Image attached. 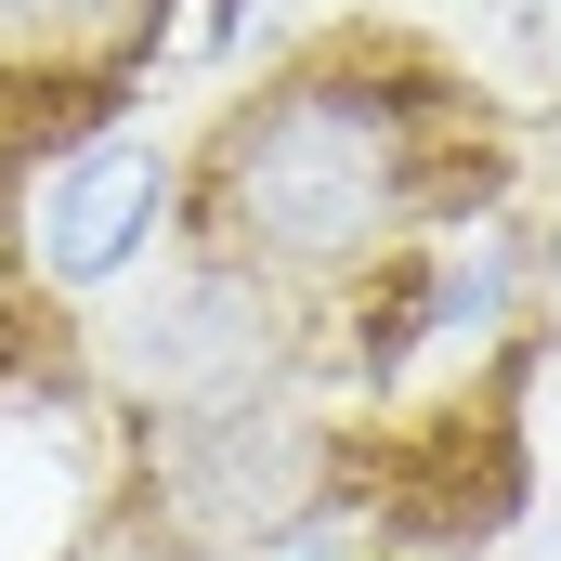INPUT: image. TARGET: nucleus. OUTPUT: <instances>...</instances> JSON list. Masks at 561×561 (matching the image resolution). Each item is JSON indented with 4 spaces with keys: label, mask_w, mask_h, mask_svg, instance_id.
I'll return each instance as SVG.
<instances>
[{
    "label": "nucleus",
    "mask_w": 561,
    "mask_h": 561,
    "mask_svg": "<svg viewBox=\"0 0 561 561\" xmlns=\"http://www.w3.org/2000/svg\"><path fill=\"white\" fill-rule=\"evenodd\" d=\"M66 340H79V366H92V405H118V419L313 379V313H300L287 287L209 262L196 236H170V262H157L131 300H92Z\"/></svg>",
    "instance_id": "nucleus-2"
},
{
    "label": "nucleus",
    "mask_w": 561,
    "mask_h": 561,
    "mask_svg": "<svg viewBox=\"0 0 561 561\" xmlns=\"http://www.w3.org/2000/svg\"><path fill=\"white\" fill-rule=\"evenodd\" d=\"M170 26L183 0H0V131L13 144L118 131Z\"/></svg>",
    "instance_id": "nucleus-4"
},
{
    "label": "nucleus",
    "mask_w": 561,
    "mask_h": 561,
    "mask_svg": "<svg viewBox=\"0 0 561 561\" xmlns=\"http://www.w3.org/2000/svg\"><path fill=\"white\" fill-rule=\"evenodd\" d=\"M183 236V144L157 131H66L26 144L13 183H0V262H13V300L39 313H92Z\"/></svg>",
    "instance_id": "nucleus-3"
},
{
    "label": "nucleus",
    "mask_w": 561,
    "mask_h": 561,
    "mask_svg": "<svg viewBox=\"0 0 561 561\" xmlns=\"http://www.w3.org/2000/svg\"><path fill=\"white\" fill-rule=\"evenodd\" d=\"M510 157L483 131V105L405 53V39H313L287 53L262 92H236L196 157H183V236L236 275L287 287L300 313H327L340 287L405 262L431 222L496 209Z\"/></svg>",
    "instance_id": "nucleus-1"
}]
</instances>
